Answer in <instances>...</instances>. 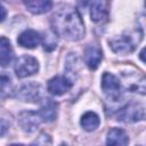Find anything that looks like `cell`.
<instances>
[{"instance_id": "obj_8", "label": "cell", "mask_w": 146, "mask_h": 146, "mask_svg": "<svg viewBox=\"0 0 146 146\" xmlns=\"http://www.w3.org/2000/svg\"><path fill=\"white\" fill-rule=\"evenodd\" d=\"M73 86V82L66 76H55L48 82V91L54 96H60L67 92Z\"/></svg>"}, {"instance_id": "obj_23", "label": "cell", "mask_w": 146, "mask_h": 146, "mask_svg": "<svg viewBox=\"0 0 146 146\" xmlns=\"http://www.w3.org/2000/svg\"><path fill=\"white\" fill-rule=\"evenodd\" d=\"M92 0H78V7L82 10H84L88 6H90Z\"/></svg>"}, {"instance_id": "obj_22", "label": "cell", "mask_w": 146, "mask_h": 146, "mask_svg": "<svg viewBox=\"0 0 146 146\" xmlns=\"http://www.w3.org/2000/svg\"><path fill=\"white\" fill-rule=\"evenodd\" d=\"M9 127H10V122H8L5 119L0 120V137H2L3 135L7 133V131L9 130Z\"/></svg>"}, {"instance_id": "obj_17", "label": "cell", "mask_w": 146, "mask_h": 146, "mask_svg": "<svg viewBox=\"0 0 146 146\" xmlns=\"http://www.w3.org/2000/svg\"><path fill=\"white\" fill-rule=\"evenodd\" d=\"M99 123H100V119L95 112L84 113L81 117V121H80L81 127L86 131H95L99 127Z\"/></svg>"}, {"instance_id": "obj_11", "label": "cell", "mask_w": 146, "mask_h": 146, "mask_svg": "<svg viewBox=\"0 0 146 146\" xmlns=\"http://www.w3.org/2000/svg\"><path fill=\"white\" fill-rule=\"evenodd\" d=\"M122 76L124 79V87L130 90L131 92H138L140 95H145V78L141 75L136 76V74H130L128 73H122Z\"/></svg>"}, {"instance_id": "obj_16", "label": "cell", "mask_w": 146, "mask_h": 146, "mask_svg": "<svg viewBox=\"0 0 146 146\" xmlns=\"http://www.w3.org/2000/svg\"><path fill=\"white\" fill-rule=\"evenodd\" d=\"M14 58V50L11 48L10 41L5 38L1 36L0 38V66H7L11 63Z\"/></svg>"}, {"instance_id": "obj_24", "label": "cell", "mask_w": 146, "mask_h": 146, "mask_svg": "<svg viewBox=\"0 0 146 146\" xmlns=\"http://www.w3.org/2000/svg\"><path fill=\"white\" fill-rule=\"evenodd\" d=\"M7 17V10L6 8L0 3V22H3Z\"/></svg>"}, {"instance_id": "obj_3", "label": "cell", "mask_w": 146, "mask_h": 146, "mask_svg": "<svg viewBox=\"0 0 146 146\" xmlns=\"http://www.w3.org/2000/svg\"><path fill=\"white\" fill-rule=\"evenodd\" d=\"M145 119V107L139 103H129L119 110L116 120L124 123L139 122Z\"/></svg>"}, {"instance_id": "obj_15", "label": "cell", "mask_w": 146, "mask_h": 146, "mask_svg": "<svg viewBox=\"0 0 146 146\" xmlns=\"http://www.w3.org/2000/svg\"><path fill=\"white\" fill-rule=\"evenodd\" d=\"M106 144L107 145L125 146L129 144V137L124 130L119 129V128H113L107 132Z\"/></svg>"}, {"instance_id": "obj_10", "label": "cell", "mask_w": 146, "mask_h": 146, "mask_svg": "<svg viewBox=\"0 0 146 146\" xmlns=\"http://www.w3.org/2000/svg\"><path fill=\"white\" fill-rule=\"evenodd\" d=\"M38 113L40 115L41 121H43V122H52L57 117L58 105L54 100H51L49 98H46V99H43Z\"/></svg>"}, {"instance_id": "obj_14", "label": "cell", "mask_w": 146, "mask_h": 146, "mask_svg": "<svg viewBox=\"0 0 146 146\" xmlns=\"http://www.w3.org/2000/svg\"><path fill=\"white\" fill-rule=\"evenodd\" d=\"M25 8L35 15L44 14L52 7V0H23Z\"/></svg>"}, {"instance_id": "obj_19", "label": "cell", "mask_w": 146, "mask_h": 146, "mask_svg": "<svg viewBox=\"0 0 146 146\" xmlns=\"http://www.w3.org/2000/svg\"><path fill=\"white\" fill-rule=\"evenodd\" d=\"M0 90L7 95L10 92L11 90V82H10V78L6 74H0Z\"/></svg>"}, {"instance_id": "obj_4", "label": "cell", "mask_w": 146, "mask_h": 146, "mask_svg": "<svg viewBox=\"0 0 146 146\" xmlns=\"http://www.w3.org/2000/svg\"><path fill=\"white\" fill-rule=\"evenodd\" d=\"M102 89H103L105 96L112 102H116L121 97V92H122L121 81L112 73L105 72L103 74V76H102Z\"/></svg>"}, {"instance_id": "obj_18", "label": "cell", "mask_w": 146, "mask_h": 146, "mask_svg": "<svg viewBox=\"0 0 146 146\" xmlns=\"http://www.w3.org/2000/svg\"><path fill=\"white\" fill-rule=\"evenodd\" d=\"M79 62H78V57L75 56V54H68L67 58H66V65H65V70H66V78H68L72 82L73 79L76 76V72L79 68Z\"/></svg>"}, {"instance_id": "obj_1", "label": "cell", "mask_w": 146, "mask_h": 146, "mask_svg": "<svg viewBox=\"0 0 146 146\" xmlns=\"http://www.w3.org/2000/svg\"><path fill=\"white\" fill-rule=\"evenodd\" d=\"M54 33L68 41H79L84 36V25L78 9L70 5L60 6L51 16Z\"/></svg>"}, {"instance_id": "obj_5", "label": "cell", "mask_w": 146, "mask_h": 146, "mask_svg": "<svg viewBox=\"0 0 146 146\" xmlns=\"http://www.w3.org/2000/svg\"><path fill=\"white\" fill-rule=\"evenodd\" d=\"M39 71V63L36 58L30 55L21 56L15 63V73L18 78H27Z\"/></svg>"}, {"instance_id": "obj_21", "label": "cell", "mask_w": 146, "mask_h": 146, "mask_svg": "<svg viewBox=\"0 0 146 146\" xmlns=\"http://www.w3.org/2000/svg\"><path fill=\"white\" fill-rule=\"evenodd\" d=\"M32 144H38V145H47V144H51V138L48 133L42 132L38 139H35Z\"/></svg>"}, {"instance_id": "obj_7", "label": "cell", "mask_w": 146, "mask_h": 146, "mask_svg": "<svg viewBox=\"0 0 146 146\" xmlns=\"http://www.w3.org/2000/svg\"><path fill=\"white\" fill-rule=\"evenodd\" d=\"M41 123V119L38 112L33 111H23L18 115V124L23 131L31 133L34 132Z\"/></svg>"}, {"instance_id": "obj_12", "label": "cell", "mask_w": 146, "mask_h": 146, "mask_svg": "<svg viewBox=\"0 0 146 146\" xmlns=\"http://www.w3.org/2000/svg\"><path fill=\"white\" fill-rule=\"evenodd\" d=\"M103 59V51L98 46H88L84 50V62L90 70H96Z\"/></svg>"}, {"instance_id": "obj_9", "label": "cell", "mask_w": 146, "mask_h": 146, "mask_svg": "<svg viewBox=\"0 0 146 146\" xmlns=\"http://www.w3.org/2000/svg\"><path fill=\"white\" fill-rule=\"evenodd\" d=\"M42 40V36L40 35L39 32L34 31V30H25L23 31L18 38H17V43L23 47V48H27V49H33L35 48Z\"/></svg>"}, {"instance_id": "obj_13", "label": "cell", "mask_w": 146, "mask_h": 146, "mask_svg": "<svg viewBox=\"0 0 146 146\" xmlns=\"http://www.w3.org/2000/svg\"><path fill=\"white\" fill-rule=\"evenodd\" d=\"M108 14V1L107 0H92L90 17L95 23H99L107 17Z\"/></svg>"}, {"instance_id": "obj_20", "label": "cell", "mask_w": 146, "mask_h": 146, "mask_svg": "<svg viewBox=\"0 0 146 146\" xmlns=\"http://www.w3.org/2000/svg\"><path fill=\"white\" fill-rule=\"evenodd\" d=\"M56 34H47V36H44V40H43V47L46 50L50 51L52 49L56 48V44H57V41H56Z\"/></svg>"}, {"instance_id": "obj_6", "label": "cell", "mask_w": 146, "mask_h": 146, "mask_svg": "<svg viewBox=\"0 0 146 146\" xmlns=\"http://www.w3.org/2000/svg\"><path fill=\"white\" fill-rule=\"evenodd\" d=\"M42 88L36 82H26L22 84L15 94V97L22 102H36L41 98Z\"/></svg>"}, {"instance_id": "obj_2", "label": "cell", "mask_w": 146, "mask_h": 146, "mask_svg": "<svg viewBox=\"0 0 146 146\" xmlns=\"http://www.w3.org/2000/svg\"><path fill=\"white\" fill-rule=\"evenodd\" d=\"M141 39H143V31L141 29L137 27L135 30L124 31L122 34L114 36L108 41V44L115 54L129 55L137 48Z\"/></svg>"}]
</instances>
